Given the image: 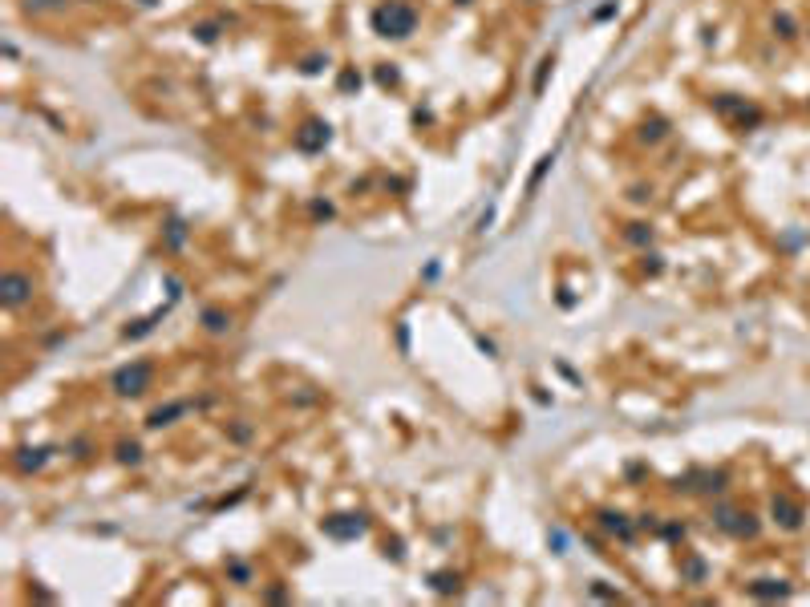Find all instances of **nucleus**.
<instances>
[{
    "label": "nucleus",
    "mask_w": 810,
    "mask_h": 607,
    "mask_svg": "<svg viewBox=\"0 0 810 607\" xmlns=\"http://www.w3.org/2000/svg\"><path fill=\"white\" fill-rule=\"evenodd\" d=\"M377 29L385 32V37H405V32L413 29V12L405 4H389V8L377 12Z\"/></svg>",
    "instance_id": "f257e3e1"
},
{
    "label": "nucleus",
    "mask_w": 810,
    "mask_h": 607,
    "mask_svg": "<svg viewBox=\"0 0 810 607\" xmlns=\"http://www.w3.org/2000/svg\"><path fill=\"white\" fill-rule=\"evenodd\" d=\"M774 518H778L782 526H790V530H798L802 526V510L790 502V498H774Z\"/></svg>",
    "instance_id": "f03ea898"
},
{
    "label": "nucleus",
    "mask_w": 810,
    "mask_h": 607,
    "mask_svg": "<svg viewBox=\"0 0 810 607\" xmlns=\"http://www.w3.org/2000/svg\"><path fill=\"white\" fill-rule=\"evenodd\" d=\"M774 29H782V37H794V25H790V17H778V21H774Z\"/></svg>",
    "instance_id": "423d86ee"
},
{
    "label": "nucleus",
    "mask_w": 810,
    "mask_h": 607,
    "mask_svg": "<svg viewBox=\"0 0 810 607\" xmlns=\"http://www.w3.org/2000/svg\"><path fill=\"white\" fill-rule=\"evenodd\" d=\"M753 595H762V599H774V595H786V587H782L778 579H762V583H753Z\"/></svg>",
    "instance_id": "20e7f679"
},
{
    "label": "nucleus",
    "mask_w": 810,
    "mask_h": 607,
    "mask_svg": "<svg viewBox=\"0 0 810 607\" xmlns=\"http://www.w3.org/2000/svg\"><path fill=\"white\" fill-rule=\"evenodd\" d=\"M142 381H146V368H134V372H122V377H118V389H122V393H138L134 385H142Z\"/></svg>",
    "instance_id": "39448f33"
},
{
    "label": "nucleus",
    "mask_w": 810,
    "mask_h": 607,
    "mask_svg": "<svg viewBox=\"0 0 810 607\" xmlns=\"http://www.w3.org/2000/svg\"><path fill=\"white\" fill-rule=\"evenodd\" d=\"M25 292H29V283H25L21 275H8V279H4V300H8V304H21V300H25Z\"/></svg>",
    "instance_id": "7ed1b4c3"
}]
</instances>
